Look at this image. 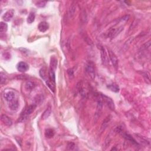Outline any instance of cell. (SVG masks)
I'll return each instance as SVG.
<instances>
[{"mask_svg": "<svg viewBox=\"0 0 151 151\" xmlns=\"http://www.w3.org/2000/svg\"><path fill=\"white\" fill-rule=\"evenodd\" d=\"M36 105H30L29 106H28L27 109L25 110V111H24L23 113L21 114V116L20 117V120L22 121L25 120V119L28 116L31 115V114L34 111V110L36 109Z\"/></svg>", "mask_w": 151, "mask_h": 151, "instance_id": "cell-1", "label": "cell"}, {"mask_svg": "<svg viewBox=\"0 0 151 151\" xmlns=\"http://www.w3.org/2000/svg\"><path fill=\"white\" fill-rule=\"evenodd\" d=\"M86 70L91 79H94L96 76L95 68H94V63L92 61H89L86 66Z\"/></svg>", "mask_w": 151, "mask_h": 151, "instance_id": "cell-2", "label": "cell"}, {"mask_svg": "<svg viewBox=\"0 0 151 151\" xmlns=\"http://www.w3.org/2000/svg\"><path fill=\"white\" fill-rule=\"evenodd\" d=\"M100 97L106 103V105H108V107L110 109L112 110L115 109V105H114V102H113V100H112L111 98L109 97L108 96H107L103 94H100Z\"/></svg>", "mask_w": 151, "mask_h": 151, "instance_id": "cell-3", "label": "cell"}, {"mask_svg": "<svg viewBox=\"0 0 151 151\" xmlns=\"http://www.w3.org/2000/svg\"><path fill=\"white\" fill-rule=\"evenodd\" d=\"M123 30V26H121V27L118 28H116V29H112L111 30L109 31L108 34V37L112 38H112H114L116 37L117 35H119V33H120Z\"/></svg>", "mask_w": 151, "mask_h": 151, "instance_id": "cell-4", "label": "cell"}, {"mask_svg": "<svg viewBox=\"0 0 151 151\" xmlns=\"http://www.w3.org/2000/svg\"><path fill=\"white\" fill-rule=\"evenodd\" d=\"M109 56L110 60L112 63V65L116 69H117L119 66V61L116 56L115 55V54L113 52H112L110 50H109Z\"/></svg>", "mask_w": 151, "mask_h": 151, "instance_id": "cell-5", "label": "cell"}, {"mask_svg": "<svg viewBox=\"0 0 151 151\" xmlns=\"http://www.w3.org/2000/svg\"><path fill=\"white\" fill-rule=\"evenodd\" d=\"M14 15V10H8L6 13H5L3 15V19L5 21H10L13 18Z\"/></svg>", "mask_w": 151, "mask_h": 151, "instance_id": "cell-6", "label": "cell"}, {"mask_svg": "<svg viewBox=\"0 0 151 151\" xmlns=\"http://www.w3.org/2000/svg\"><path fill=\"white\" fill-rule=\"evenodd\" d=\"M100 55L102 61L103 65L106 66L107 63H108V56H107V53L106 49L104 47H102L100 48Z\"/></svg>", "mask_w": 151, "mask_h": 151, "instance_id": "cell-7", "label": "cell"}, {"mask_svg": "<svg viewBox=\"0 0 151 151\" xmlns=\"http://www.w3.org/2000/svg\"><path fill=\"white\" fill-rule=\"evenodd\" d=\"M17 69H18L19 71L24 73V72L27 71L29 69V66L27 64V63L24 62V61H21V62L18 63V66H17Z\"/></svg>", "mask_w": 151, "mask_h": 151, "instance_id": "cell-8", "label": "cell"}, {"mask_svg": "<svg viewBox=\"0 0 151 151\" xmlns=\"http://www.w3.org/2000/svg\"><path fill=\"white\" fill-rule=\"evenodd\" d=\"M4 97L7 101L11 102L14 100L15 93L13 91H8V92H6L4 93Z\"/></svg>", "mask_w": 151, "mask_h": 151, "instance_id": "cell-9", "label": "cell"}, {"mask_svg": "<svg viewBox=\"0 0 151 151\" xmlns=\"http://www.w3.org/2000/svg\"><path fill=\"white\" fill-rule=\"evenodd\" d=\"M49 28V25L47 22L45 21H42L40 22L38 26V29L42 33H44Z\"/></svg>", "mask_w": 151, "mask_h": 151, "instance_id": "cell-10", "label": "cell"}, {"mask_svg": "<svg viewBox=\"0 0 151 151\" xmlns=\"http://www.w3.org/2000/svg\"><path fill=\"white\" fill-rule=\"evenodd\" d=\"M1 121H2L3 123L5 124V125L7 126H10L12 125V124H13V122H12L11 119L6 115H3L1 116Z\"/></svg>", "mask_w": 151, "mask_h": 151, "instance_id": "cell-11", "label": "cell"}, {"mask_svg": "<svg viewBox=\"0 0 151 151\" xmlns=\"http://www.w3.org/2000/svg\"><path fill=\"white\" fill-rule=\"evenodd\" d=\"M57 60L55 57H52L50 60V69L52 70H55L57 68Z\"/></svg>", "mask_w": 151, "mask_h": 151, "instance_id": "cell-12", "label": "cell"}, {"mask_svg": "<svg viewBox=\"0 0 151 151\" xmlns=\"http://www.w3.org/2000/svg\"><path fill=\"white\" fill-rule=\"evenodd\" d=\"M76 6L74 3H73L70 7L69 10H68V16L70 18H73L76 13Z\"/></svg>", "mask_w": 151, "mask_h": 151, "instance_id": "cell-13", "label": "cell"}, {"mask_svg": "<svg viewBox=\"0 0 151 151\" xmlns=\"http://www.w3.org/2000/svg\"><path fill=\"white\" fill-rule=\"evenodd\" d=\"M51 113H52V108H51L50 106H49L46 109V110L44 112L43 115H42V116H41L42 119L45 120V119L48 118V117L50 116Z\"/></svg>", "mask_w": 151, "mask_h": 151, "instance_id": "cell-14", "label": "cell"}, {"mask_svg": "<svg viewBox=\"0 0 151 151\" xmlns=\"http://www.w3.org/2000/svg\"><path fill=\"white\" fill-rule=\"evenodd\" d=\"M19 107V103L18 101L13 100V102H11L9 105V108L10 109L13 111H16L18 109Z\"/></svg>", "mask_w": 151, "mask_h": 151, "instance_id": "cell-15", "label": "cell"}, {"mask_svg": "<svg viewBox=\"0 0 151 151\" xmlns=\"http://www.w3.org/2000/svg\"><path fill=\"white\" fill-rule=\"evenodd\" d=\"M48 78L50 81H51L52 83L55 84L56 82V76H55V71L54 70H52L50 69L48 72Z\"/></svg>", "mask_w": 151, "mask_h": 151, "instance_id": "cell-16", "label": "cell"}, {"mask_svg": "<svg viewBox=\"0 0 151 151\" xmlns=\"http://www.w3.org/2000/svg\"><path fill=\"white\" fill-rule=\"evenodd\" d=\"M35 86V84L33 83V82H31V81H28L26 82V85H25V88L26 89V90H32L34 89Z\"/></svg>", "mask_w": 151, "mask_h": 151, "instance_id": "cell-17", "label": "cell"}, {"mask_svg": "<svg viewBox=\"0 0 151 151\" xmlns=\"http://www.w3.org/2000/svg\"><path fill=\"white\" fill-rule=\"evenodd\" d=\"M111 119H112V116L110 115L108 116V117H106V119H105V120H103L102 124V126H101V129H102L103 130V129H105V128H106V127L107 126H108V124L109 123L110 120H111Z\"/></svg>", "mask_w": 151, "mask_h": 151, "instance_id": "cell-18", "label": "cell"}, {"mask_svg": "<svg viewBox=\"0 0 151 151\" xmlns=\"http://www.w3.org/2000/svg\"><path fill=\"white\" fill-rule=\"evenodd\" d=\"M54 135V131L52 129H47L45 131V136L47 138H52Z\"/></svg>", "mask_w": 151, "mask_h": 151, "instance_id": "cell-19", "label": "cell"}, {"mask_svg": "<svg viewBox=\"0 0 151 151\" xmlns=\"http://www.w3.org/2000/svg\"><path fill=\"white\" fill-rule=\"evenodd\" d=\"M108 88L110 89V90L114 92H119V87L117 85H115V84H112V85H108Z\"/></svg>", "mask_w": 151, "mask_h": 151, "instance_id": "cell-20", "label": "cell"}, {"mask_svg": "<svg viewBox=\"0 0 151 151\" xmlns=\"http://www.w3.org/2000/svg\"><path fill=\"white\" fill-rule=\"evenodd\" d=\"M35 18H36V15L34 13H30L27 18V22L29 24H31L34 21Z\"/></svg>", "mask_w": 151, "mask_h": 151, "instance_id": "cell-21", "label": "cell"}, {"mask_svg": "<svg viewBox=\"0 0 151 151\" xmlns=\"http://www.w3.org/2000/svg\"><path fill=\"white\" fill-rule=\"evenodd\" d=\"M8 29V26L6 23L4 22H1L0 23V32L4 33L6 32Z\"/></svg>", "mask_w": 151, "mask_h": 151, "instance_id": "cell-22", "label": "cell"}, {"mask_svg": "<svg viewBox=\"0 0 151 151\" xmlns=\"http://www.w3.org/2000/svg\"><path fill=\"white\" fill-rule=\"evenodd\" d=\"M46 85L53 92H55V84L52 83V82L50 81V80H49L46 81Z\"/></svg>", "mask_w": 151, "mask_h": 151, "instance_id": "cell-23", "label": "cell"}, {"mask_svg": "<svg viewBox=\"0 0 151 151\" xmlns=\"http://www.w3.org/2000/svg\"><path fill=\"white\" fill-rule=\"evenodd\" d=\"M124 138H125L126 140H129V141L132 142V143L136 144V145H138V143H137V142L130 135L124 134Z\"/></svg>", "mask_w": 151, "mask_h": 151, "instance_id": "cell-24", "label": "cell"}, {"mask_svg": "<svg viewBox=\"0 0 151 151\" xmlns=\"http://www.w3.org/2000/svg\"><path fill=\"white\" fill-rule=\"evenodd\" d=\"M40 75L41 76V78L45 80V78H46V70H45V68H43L40 70Z\"/></svg>", "mask_w": 151, "mask_h": 151, "instance_id": "cell-25", "label": "cell"}, {"mask_svg": "<svg viewBox=\"0 0 151 151\" xmlns=\"http://www.w3.org/2000/svg\"><path fill=\"white\" fill-rule=\"evenodd\" d=\"M46 4H47V1H40L36 3V6L39 8H43V7H44Z\"/></svg>", "mask_w": 151, "mask_h": 151, "instance_id": "cell-26", "label": "cell"}, {"mask_svg": "<svg viewBox=\"0 0 151 151\" xmlns=\"http://www.w3.org/2000/svg\"><path fill=\"white\" fill-rule=\"evenodd\" d=\"M0 77H1V84L3 85V84L6 83L7 80V76L5 74V73H3V72H1V73H0Z\"/></svg>", "mask_w": 151, "mask_h": 151, "instance_id": "cell-27", "label": "cell"}, {"mask_svg": "<svg viewBox=\"0 0 151 151\" xmlns=\"http://www.w3.org/2000/svg\"><path fill=\"white\" fill-rule=\"evenodd\" d=\"M137 136H138V138H139V139L141 142H142L143 143H149V142L148 140H147V139L145 138V137L141 136V135H136Z\"/></svg>", "mask_w": 151, "mask_h": 151, "instance_id": "cell-28", "label": "cell"}, {"mask_svg": "<svg viewBox=\"0 0 151 151\" xmlns=\"http://www.w3.org/2000/svg\"><path fill=\"white\" fill-rule=\"evenodd\" d=\"M75 146V144L73 143V142H69L67 144V149L68 150H73Z\"/></svg>", "mask_w": 151, "mask_h": 151, "instance_id": "cell-29", "label": "cell"}, {"mask_svg": "<svg viewBox=\"0 0 151 151\" xmlns=\"http://www.w3.org/2000/svg\"><path fill=\"white\" fill-rule=\"evenodd\" d=\"M67 73L70 76V78H73L74 77V71L72 68H69V69L67 70Z\"/></svg>", "mask_w": 151, "mask_h": 151, "instance_id": "cell-30", "label": "cell"}]
</instances>
